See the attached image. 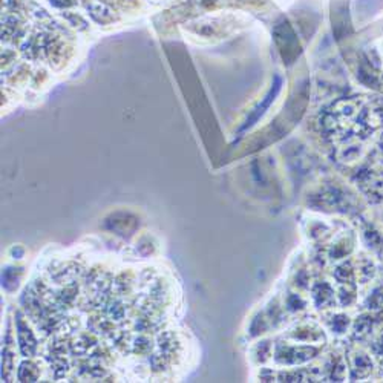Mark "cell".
Returning <instances> with one entry per match:
<instances>
[{"label":"cell","mask_w":383,"mask_h":383,"mask_svg":"<svg viewBox=\"0 0 383 383\" xmlns=\"http://www.w3.org/2000/svg\"><path fill=\"white\" fill-rule=\"evenodd\" d=\"M17 336H19V348L20 353L25 357H31L34 356V351L37 350V343L34 339V334L31 328L28 327V324L23 321V317L17 319Z\"/></svg>","instance_id":"6da1fadb"},{"label":"cell","mask_w":383,"mask_h":383,"mask_svg":"<svg viewBox=\"0 0 383 383\" xmlns=\"http://www.w3.org/2000/svg\"><path fill=\"white\" fill-rule=\"evenodd\" d=\"M40 377V368H38L32 360H25L19 371H17V379L22 382H35Z\"/></svg>","instance_id":"7a4b0ae2"}]
</instances>
